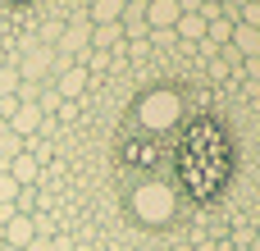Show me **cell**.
<instances>
[{
  "label": "cell",
  "mask_w": 260,
  "mask_h": 251,
  "mask_svg": "<svg viewBox=\"0 0 260 251\" xmlns=\"http://www.w3.org/2000/svg\"><path fill=\"white\" fill-rule=\"evenodd\" d=\"M23 251H59V247H55V242H50L46 233H37V238H32V242H27Z\"/></svg>",
  "instance_id": "obj_18"
},
{
  "label": "cell",
  "mask_w": 260,
  "mask_h": 251,
  "mask_svg": "<svg viewBox=\"0 0 260 251\" xmlns=\"http://www.w3.org/2000/svg\"><path fill=\"white\" fill-rule=\"evenodd\" d=\"M18 87H23L18 69H0V101H5V96H18Z\"/></svg>",
  "instance_id": "obj_15"
},
{
  "label": "cell",
  "mask_w": 260,
  "mask_h": 251,
  "mask_svg": "<svg viewBox=\"0 0 260 251\" xmlns=\"http://www.w3.org/2000/svg\"><path fill=\"white\" fill-rule=\"evenodd\" d=\"M201 5H206V9H224V0H201Z\"/></svg>",
  "instance_id": "obj_20"
},
{
  "label": "cell",
  "mask_w": 260,
  "mask_h": 251,
  "mask_svg": "<svg viewBox=\"0 0 260 251\" xmlns=\"http://www.w3.org/2000/svg\"><path fill=\"white\" fill-rule=\"evenodd\" d=\"M119 27H123V37H146V0H128Z\"/></svg>",
  "instance_id": "obj_10"
},
{
  "label": "cell",
  "mask_w": 260,
  "mask_h": 251,
  "mask_svg": "<svg viewBox=\"0 0 260 251\" xmlns=\"http://www.w3.org/2000/svg\"><path fill=\"white\" fill-rule=\"evenodd\" d=\"M174 37L178 41H192V46H206V14L201 9H183L178 23H174Z\"/></svg>",
  "instance_id": "obj_8"
},
{
  "label": "cell",
  "mask_w": 260,
  "mask_h": 251,
  "mask_svg": "<svg viewBox=\"0 0 260 251\" xmlns=\"http://www.w3.org/2000/svg\"><path fill=\"white\" fill-rule=\"evenodd\" d=\"M5 174H9L18 187H27V183H37V174H41V160H37V155H27V151H18V155L5 165Z\"/></svg>",
  "instance_id": "obj_9"
},
{
  "label": "cell",
  "mask_w": 260,
  "mask_h": 251,
  "mask_svg": "<svg viewBox=\"0 0 260 251\" xmlns=\"http://www.w3.org/2000/svg\"><path fill=\"white\" fill-rule=\"evenodd\" d=\"M18 5H27V0H18Z\"/></svg>",
  "instance_id": "obj_22"
},
{
  "label": "cell",
  "mask_w": 260,
  "mask_h": 251,
  "mask_svg": "<svg viewBox=\"0 0 260 251\" xmlns=\"http://www.w3.org/2000/svg\"><path fill=\"white\" fill-rule=\"evenodd\" d=\"M151 151H155V137H146V133L133 137V142H123V155H128L133 165H151V160H155Z\"/></svg>",
  "instance_id": "obj_13"
},
{
  "label": "cell",
  "mask_w": 260,
  "mask_h": 251,
  "mask_svg": "<svg viewBox=\"0 0 260 251\" xmlns=\"http://www.w3.org/2000/svg\"><path fill=\"white\" fill-rule=\"evenodd\" d=\"M0 247H5V229H0Z\"/></svg>",
  "instance_id": "obj_21"
},
{
  "label": "cell",
  "mask_w": 260,
  "mask_h": 251,
  "mask_svg": "<svg viewBox=\"0 0 260 251\" xmlns=\"http://www.w3.org/2000/svg\"><path fill=\"white\" fill-rule=\"evenodd\" d=\"M133 119H137V128H142L146 137H165V133H174L178 119H183V96H178L174 87H155V91H146V96L137 101Z\"/></svg>",
  "instance_id": "obj_3"
},
{
  "label": "cell",
  "mask_w": 260,
  "mask_h": 251,
  "mask_svg": "<svg viewBox=\"0 0 260 251\" xmlns=\"http://www.w3.org/2000/svg\"><path fill=\"white\" fill-rule=\"evenodd\" d=\"M183 5L178 0H146V32H174Z\"/></svg>",
  "instance_id": "obj_6"
},
{
  "label": "cell",
  "mask_w": 260,
  "mask_h": 251,
  "mask_svg": "<svg viewBox=\"0 0 260 251\" xmlns=\"http://www.w3.org/2000/svg\"><path fill=\"white\" fill-rule=\"evenodd\" d=\"M238 23H242V27H260V0H247V5L238 9Z\"/></svg>",
  "instance_id": "obj_17"
},
{
  "label": "cell",
  "mask_w": 260,
  "mask_h": 251,
  "mask_svg": "<svg viewBox=\"0 0 260 251\" xmlns=\"http://www.w3.org/2000/svg\"><path fill=\"white\" fill-rule=\"evenodd\" d=\"M18 192H23V187H18V183L0 169V206H14V201H18Z\"/></svg>",
  "instance_id": "obj_16"
},
{
  "label": "cell",
  "mask_w": 260,
  "mask_h": 251,
  "mask_svg": "<svg viewBox=\"0 0 260 251\" xmlns=\"http://www.w3.org/2000/svg\"><path fill=\"white\" fill-rule=\"evenodd\" d=\"M128 210L137 215V224H146V229H165V224H174V215H178V192H174L165 178L146 174V178L133 183V192H128Z\"/></svg>",
  "instance_id": "obj_2"
},
{
  "label": "cell",
  "mask_w": 260,
  "mask_h": 251,
  "mask_svg": "<svg viewBox=\"0 0 260 251\" xmlns=\"http://www.w3.org/2000/svg\"><path fill=\"white\" fill-rule=\"evenodd\" d=\"M41 119H46V114H41V105H37V101H18V110H14L5 123H9V133H14V137H23V142H27V137L41 128Z\"/></svg>",
  "instance_id": "obj_5"
},
{
  "label": "cell",
  "mask_w": 260,
  "mask_h": 251,
  "mask_svg": "<svg viewBox=\"0 0 260 251\" xmlns=\"http://www.w3.org/2000/svg\"><path fill=\"white\" fill-rule=\"evenodd\" d=\"M18 151H23V137H14V133H9V123L0 119V169H5Z\"/></svg>",
  "instance_id": "obj_14"
},
{
  "label": "cell",
  "mask_w": 260,
  "mask_h": 251,
  "mask_svg": "<svg viewBox=\"0 0 260 251\" xmlns=\"http://www.w3.org/2000/svg\"><path fill=\"white\" fill-rule=\"evenodd\" d=\"M87 82H91V69H87V64H69V69L59 73V87H55V96L73 105V101L87 91Z\"/></svg>",
  "instance_id": "obj_7"
},
{
  "label": "cell",
  "mask_w": 260,
  "mask_h": 251,
  "mask_svg": "<svg viewBox=\"0 0 260 251\" xmlns=\"http://www.w3.org/2000/svg\"><path fill=\"white\" fill-rule=\"evenodd\" d=\"M123 9H128V0H91V27H105V23H119L123 18Z\"/></svg>",
  "instance_id": "obj_11"
},
{
  "label": "cell",
  "mask_w": 260,
  "mask_h": 251,
  "mask_svg": "<svg viewBox=\"0 0 260 251\" xmlns=\"http://www.w3.org/2000/svg\"><path fill=\"white\" fill-rule=\"evenodd\" d=\"M229 169H233V155H229V137L215 119H201L183 146H178V178L192 197L210 201L224 183H229Z\"/></svg>",
  "instance_id": "obj_1"
},
{
  "label": "cell",
  "mask_w": 260,
  "mask_h": 251,
  "mask_svg": "<svg viewBox=\"0 0 260 251\" xmlns=\"http://www.w3.org/2000/svg\"><path fill=\"white\" fill-rule=\"evenodd\" d=\"M0 229H5V247L23 251L32 238H37V215H23V210H14V215H9Z\"/></svg>",
  "instance_id": "obj_4"
},
{
  "label": "cell",
  "mask_w": 260,
  "mask_h": 251,
  "mask_svg": "<svg viewBox=\"0 0 260 251\" xmlns=\"http://www.w3.org/2000/svg\"><path fill=\"white\" fill-rule=\"evenodd\" d=\"M229 46H238V55H242V59H260V27H242V23H238Z\"/></svg>",
  "instance_id": "obj_12"
},
{
  "label": "cell",
  "mask_w": 260,
  "mask_h": 251,
  "mask_svg": "<svg viewBox=\"0 0 260 251\" xmlns=\"http://www.w3.org/2000/svg\"><path fill=\"white\" fill-rule=\"evenodd\" d=\"M247 73H251V78H260V59H247Z\"/></svg>",
  "instance_id": "obj_19"
}]
</instances>
